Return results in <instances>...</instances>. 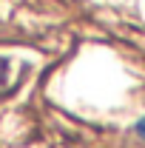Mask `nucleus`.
Instances as JSON below:
<instances>
[{
    "label": "nucleus",
    "instance_id": "1",
    "mask_svg": "<svg viewBox=\"0 0 145 148\" xmlns=\"http://www.w3.org/2000/svg\"><path fill=\"white\" fill-rule=\"evenodd\" d=\"M137 137L142 140V145H145V117L140 120V123H137Z\"/></svg>",
    "mask_w": 145,
    "mask_h": 148
}]
</instances>
